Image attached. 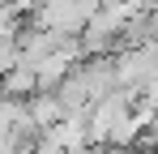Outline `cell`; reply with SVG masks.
<instances>
[{"instance_id":"6da1fadb","label":"cell","mask_w":158,"mask_h":154,"mask_svg":"<svg viewBox=\"0 0 158 154\" xmlns=\"http://www.w3.org/2000/svg\"><path fill=\"white\" fill-rule=\"evenodd\" d=\"M98 9H103V0H39L34 22L56 30V34H81Z\"/></svg>"}]
</instances>
